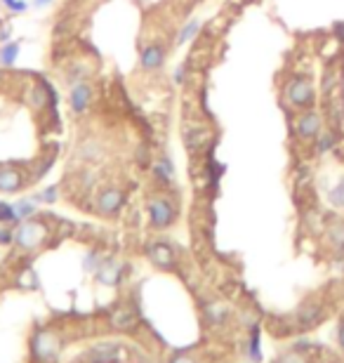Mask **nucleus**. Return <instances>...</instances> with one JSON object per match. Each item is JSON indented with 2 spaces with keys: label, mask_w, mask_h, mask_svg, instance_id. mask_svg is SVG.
I'll return each instance as SVG.
<instances>
[{
  "label": "nucleus",
  "mask_w": 344,
  "mask_h": 363,
  "mask_svg": "<svg viewBox=\"0 0 344 363\" xmlns=\"http://www.w3.org/2000/svg\"><path fill=\"white\" fill-rule=\"evenodd\" d=\"M283 102L290 111H304V109H313L318 104V87L313 83L311 76L307 74H293L290 78L283 83Z\"/></svg>",
  "instance_id": "nucleus-1"
},
{
  "label": "nucleus",
  "mask_w": 344,
  "mask_h": 363,
  "mask_svg": "<svg viewBox=\"0 0 344 363\" xmlns=\"http://www.w3.org/2000/svg\"><path fill=\"white\" fill-rule=\"evenodd\" d=\"M325 128V118H323V111H318L316 106L313 109H304V111H298L290 123V130H293V137L302 144H313L318 135L323 133Z\"/></svg>",
  "instance_id": "nucleus-2"
},
{
  "label": "nucleus",
  "mask_w": 344,
  "mask_h": 363,
  "mask_svg": "<svg viewBox=\"0 0 344 363\" xmlns=\"http://www.w3.org/2000/svg\"><path fill=\"white\" fill-rule=\"evenodd\" d=\"M146 215H149V224L151 229L163 231L175 224L177 219V203L170 201L168 196L163 194H153L146 199Z\"/></svg>",
  "instance_id": "nucleus-3"
},
{
  "label": "nucleus",
  "mask_w": 344,
  "mask_h": 363,
  "mask_svg": "<svg viewBox=\"0 0 344 363\" xmlns=\"http://www.w3.org/2000/svg\"><path fill=\"white\" fill-rule=\"evenodd\" d=\"M47 224L38 222V219H24V222L17 224L15 229V243L22 250H35L40 248L47 241Z\"/></svg>",
  "instance_id": "nucleus-4"
},
{
  "label": "nucleus",
  "mask_w": 344,
  "mask_h": 363,
  "mask_svg": "<svg viewBox=\"0 0 344 363\" xmlns=\"http://www.w3.org/2000/svg\"><path fill=\"white\" fill-rule=\"evenodd\" d=\"M94 208L102 217H116L126 208V192L121 187H104L94 199Z\"/></svg>",
  "instance_id": "nucleus-5"
},
{
  "label": "nucleus",
  "mask_w": 344,
  "mask_h": 363,
  "mask_svg": "<svg viewBox=\"0 0 344 363\" xmlns=\"http://www.w3.org/2000/svg\"><path fill=\"white\" fill-rule=\"evenodd\" d=\"M94 99V87L90 81H83V83H74L69 90V109L74 116H85L92 106Z\"/></svg>",
  "instance_id": "nucleus-6"
},
{
  "label": "nucleus",
  "mask_w": 344,
  "mask_h": 363,
  "mask_svg": "<svg viewBox=\"0 0 344 363\" xmlns=\"http://www.w3.org/2000/svg\"><path fill=\"white\" fill-rule=\"evenodd\" d=\"M184 146H187L189 153H198L207 149V144H212L215 140V130L210 125H187L184 128Z\"/></svg>",
  "instance_id": "nucleus-7"
},
{
  "label": "nucleus",
  "mask_w": 344,
  "mask_h": 363,
  "mask_svg": "<svg viewBox=\"0 0 344 363\" xmlns=\"http://www.w3.org/2000/svg\"><path fill=\"white\" fill-rule=\"evenodd\" d=\"M146 258L151 260V264H156L158 269L170 271L177 267V250L170 246L168 241H153L146 248Z\"/></svg>",
  "instance_id": "nucleus-8"
},
{
  "label": "nucleus",
  "mask_w": 344,
  "mask_h": 363,
  "mask_svg": "<svg viewBox=\"0 0 344 363\" xmlns=\"http://www.w3.org/2000/svg\"><path fill=\"white\" fill-rule=\"evenodd\" d=\"M33 354H35V359L43 361V363L55 361L57 354H59V340H57L55 332L40 330L38 335L33 337Z\"/></svg>",
  "instance_id": "nucleus-9"
},
{
  "label": "nucleus",
  "mask_w": 344,
  "mask_h": 363,
  "mask_svg": "<svg viewBox=\"0 0 344 363\" xmlns=\"http://www.w3.org/2000/svg\"><path fill=\"white\" fill-rule=\"evenodd\" d=\"M165 57H168V52H165V45L161 43H149L141 47L139 52V67L141 71H146V74H151V71H158L165 64Z\"/></svg>",
  "instance_id": "nucleus-10"
},
{
  "label": "nucleus",
  "mask_w": 344,
  "mask_h": 363,
  "mask_svg": "<svg viewBox=\"0 0 344 363\" xmlns=\"http://www.w3.org/2000/svg\"><path fill=\"white\" fill-rule=\"evenodd\" d=\"M28 104L35 111H45L50 106H55V90H52L50 83H45L43 78H38V83L28 90Z\"/></svg>",
  "instance_id": "nucleus-11"
},
{
  "label": "nucleus",
  "mask_w": 344,
  "mask_h": 363,
  "mask_svg": "<svg viewBox=\"0 0 344 363\" xmlns=\"http://www.w3.org/2000/svg\"><path fill=\"white\" fill-rule=\"evenodd\" d=\"M342 135L340 130H333V128H328L325 125L323 128V133L313 140V144H311V151L316 153V156H328L330 151H335L337 146H340V140H342Z\"/></svg>",
  "instance_id": "nucleus-12"
},
{
  "label": "nucleus",
  "mask_w": 344,
  "mask_h": 363,
  "mask_svg": "<svg viewBox=\"0 0 344 363\" xmlns=\"http://www.w3.org/2000/svg\"><path fill=\"white\" fill-rule=\"evenodd\" d=\"M26 187V177L17 168H0V194H17Z\"/></svg>",
  "instance_id": "nucleus-13"
},
{
  "label": "nucleus",
  "mask_w": 344,
  "mask_h": 363,
  "mask_svg": "<svg viewBox=\"0 0 344 363\" xmlns=\"http://www.w3.org/2000/svg\"><path fill=\"white\" fill-rule=\"evenodd\" d=\"M151 175L156 177V182H161V187H170L175 182V165H172V158L158 156L156 160L151 163Z\"/></svg>",
  "instance_id": "nucleus-14"
},
{
  "label": "nucleus",
  "mask_w": 344,
  "mask_h": 363,
  "mask_svg": "<svg viewBox=\"0 0 344 363\" xmlns=\"http://www.w3.org/2000/svg\"><path fill=\"white\" fill-rule=\"evenodd\" d=\"M123 278V264L118 260H106L97 269V281L104 285H118Z\"/></svg>",
  "instance_id": "nucleus-15"
},
{
  "label": "nucleus",
  "mask_w": 344,
  "mask_h": 363,
  "mask_svg": "<svg viewBox=\"0 0 344 363\" xmlns=\"http://www.w3.org/2000/svg\"><path fill=\"white\" fill-rule=\"evenodd\" d=\"M111 321H114L116 328L121 330H130L135 323H137V309H135L132 305H121L114 312V316H111Z\"/></svg>",
  "instance_id": "nucleus-16"
},
{
  "label": "nucleus",
  "mask_w": 344,
  "mask_h": 363,
  "mask_svg": "<svg viewBox=\"0 0 344 363\" xmlns=\"http://www.w3.org/2000/svg\"><path fill=\"white\" fill-rule=\"evenodd\" d=\"M118 352L121 349L116 344H99V347H92L87 352V359H90V363H114L118 361Z\"/></svg>",
  "instance_id": "nucleus-17"
},
{
  "label": "nucleus",
  "mask_w": 344,
  "mask_h": 363,
  "mask_svg": "<svg viewBox=\"0 0 344 363\" xmlns=\"http://www.w3.org/2000/svg\"><path fill=\"white\" fill-rule=\"evenodd\" d=\"M325 236H328L330 246L335 250H344V219L335 217L325 224Z\"/></svg>",
  "instance_id": "nucleus-18"
},
{
  "label": "nucleus",
  "mask_w": 344,
  "mask_h": 363,
  "mask_svg": "<svg viewBox=\"0 0 344 363\" xmlns=\"http://www.w3.org/2000/svg\"><path fill=\"white\" fill-rule=\"evenodd\" d=\"M200 26H203V24H200V19H189L180 28V33H177V45H187L189 40H194L196 35L200 33Z\"/></svg>",
  "instance_id": "nucleus-19"
},
{
  "label": "nucleus",
  "mask_w": 344,
  "mask_h": 363,
  "mask_svg": "<svg viewBox=\"0 0 344 363\" xmlns=\"http://www.w3.org/2000/svg\"><path fill=\"white\" fill-rule=\"evenodd\" d=\"M298 319H300L302 328H309V326H316L318 319H321V307H318V305H304V307L300 309Z\"/></svg>",
  "instance_id": "nucleus-20"
},
{
  "label": "nucleus",
  "mask_w": 344,
  "mask_h": 363,
  "mask_svg": "<svg viewBox=\"0 0 344 363\" xmlns=\"http://www.w3.org/2000/svg\"><path fill=\"white\" fill-rule=\"evenodd\" d=\"M15 205V212L17 217H19V222H24V219H31L35 215V210H38V201L35 199H19Z\"/></svg>",
  "instance_id": "nucleus-21"
},
{
  "label": "nucleus",
  "mask_w": 344,
  "mask_h": 363,
  "mask_svg": "<svg viewBox=\"0 0 344 363\" xmlns=\"http://www.w3.org/2000/svg\"><path fill=\"white\" fill-rule=\"evenodd\" d=\"M67 81L69 85H74V83H83V81H90V67L87 64H74L69 71H67Z\"/></svg>",
  "instance_id": "nucleus-22"
},
{
  "label": "nucleus",
  "mask_w": 344,
  "mask_h": 363,
  "mask_svg": "<svg viewBox=\"0 0 344 363\" xmlns=\"http://www.w3.org/2000/svg\"><path fill=\"white\" fill-rule=\"evenodd\" d=\"M328 203L333 205L335 210L344 212V177H340V182H337L335 187L328 192Z\"/></svg>",
  "instance_id": "nucleus-23"
},
{
  "label": "nucleus",
  "mask_w": 344,
  "mask_h": 363,
  "mask_svg": "<svg viewBox=\"0 0 344 363\" xmlns=\"http://www.w3.org/2000/svg\"><path fill=\"white\" fill-rule=\"evenodd\" d=\"M19 57V43H5L0 47V64L3 67H12Z\"/></svg>",
  "instance_id": "nucleus-24"
},
{
  "label": "nucleus",
  "mask_w": 344,
  "mask_h": 363,
  "mask_svg": "<svg viewBox=\"0 0 344 363\" xmlns=\"http://www.w3.org/2000/svg\"><path fill=\"white\" fill-rule=\"evenodd\" d=\"M0 222L3 224H19V217L15 212V205L0 201Z\"/></svg>",
  "instance_id": "nucleus-25"
},
{
  "label": "nucleus",
  "mask_w": 344,
  "mask_h": 363,
  "mask_svg": "<svg viewBox=\"0 0 344 363\" xmlns=\"http://www.w3.org/2000/svg\"><path fill=\"white\" fill-rule=\"evenodd\" d=\"M33 199L38 201V203H57V199H59V187H57V184H52V187L43 189L40 194H35Z\"/></svg>",
  "instance_id": "nucleus-26"
},
{
  "label": "nucleus",
  "mask_w": 344,
  "mask_h": 363,
  "mask_svg": "<svg viewBox=\"0 0 344 363\" xmlns=\"http://www.w3.org/2000/svg\"><path fill=\"white\" fill-rule=\"evenodd\" d=\"M3 5L8 8L10 12H15V15H19V12H26L28 10V3L26 0H3Z\"/></svg>",
  "instance_id": "nucleus-27"
},
{
  "label": "nucleus",
  "mask_w": 344,
  "mask_h": 363,
  "mask_svg": "<svg viewBox=\"0 0 344 363\" xmlns=\"http://www.w3.org/2000/svg\"><path fill=\"white\" fill-rule=\"evenodd\" d=\"M207 309H210V312H207V314H210V319H215V321H224L229 316V312L222 305H210Z\"/></svg>",
  "instance_id": "nucleus-28"
},
{
  "label": "nucleus",
  "mask_w": 344,
  "mask_h": 363,
  "mask_svg": "<svg viewBox=\"0 0 344 363\" xmlns=\"http://www.w3.org/2000/svg\"><path fill=\"white\" fill-rule=\"evenodd\" d=\"M250 354H252V359L255 361H259V330L257 328H255L252 330V340H250Z\"/></svg>",
  "instance_id": "nucleus-29"
},
{
  "label": "nucleus",
  "mask_w": 344,
  "mask_h": 363,
  "mask_svg": "<svg viewBox=\"0 0 344 363\" xmlns=\"http://www.w3.org/2000/svg\"><path fill=\"white\" fill-rule=\"evenodd\" d=\"M187 69H189V64H182V67H177V69H175V76H172V81H175L177 85H182V83L187 81V74H189Z\"/></svg>",
  "instance_id": "nucleus-30"
},
{
  "label": "nucleus",
  "mask_w": 344,
  "mask_h": 363,
  "mask_svg": "<svg viewBox=\"0 0 344 363\" xmlns=\"http://www.w3.org/2000/svg\"><path fill=\"white\" fill-rule=\"evenodd\" d=\"M10 243H15V231L10 229H0V246H10Z\"/></svg>",
  "instance_id": "nucleus-31"
},
{
  "label": "nucleus",
  "mask_w": 344,
  "mask_h": 363,
  "mask_svg": "<svg viewBox=\"0 0 344 363\" xmlns=\"http://www.w3.org/2000/svg\"><path fill=\"white\" fill-rule=\"evenodd\" d=\"M333 35H335L337 40H340V45L344 47V19L333 24Z\"/></svg>",
  "instance_id": "nucleus-32"
},
{
  "label": "nucleus",
  "mask_w": 344,
  "mask_h": 363,
  "mask_svg": "<svg viewBox=\"0 0 344 363\" xmlns=\"http://www.w3.org/2000/svg\"><path fill=\"white\" fill-rule=\"evenodd\" d=\"M170 363H196L191 356H187V354H177V356H172Z\"/></svg>",
  "instance_id": "nucleus-33"
},
{
  "label": "nucleus",
  "mask_w": 344,
  "mask_h": 363,
  "mask_svg": "<svg viewBox=\"0 0 344 363\" xmlns=\"http://www.w3.org/2000/svg\"><path fill=\"white\" fill-rule=\"evenodd\" d=\"M52 0H35V8H45V5H50Z\"/></svg>",
  "instance_id": "nucleus-34"
},
{
  "label": "nucleus",
  "mask_w": 344,
  "mask_h": 363,
  "mask_svg": "<svg viewBox=\"0 0 344 363\" xmlns=\"http://www.w3.org/2000/svg\"><path fill=\"white\" fill-rule=\"evenodd\" d=\"M342 344H344V328H342Z\"/></svg>",
  "instance_id": "nucleus-35"
}]
</instances>
